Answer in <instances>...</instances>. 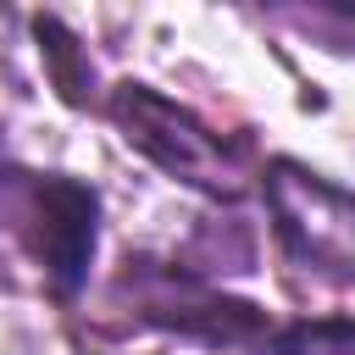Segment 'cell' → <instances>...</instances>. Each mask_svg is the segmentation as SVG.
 I'll return each instance as SVG.
<instances>
[{
  "instance_id": "1",
  "label": "cell",
  "mask_w": 355,
  "mask_h": 355,
  "mask_svg": "<svg viewBox=\"0 0 355 355\" xmlns=\"http://www.w3.org/2000/svg\"><path fill=\"white\" fill-rule=\"evenodd\" d=\"M94 211H100V200L78 178L0 172V227H11L33 250V261L50 272L55 294H72L89 277Z\"/></svg>"
},
{
  "instance_id": "2",
  "label": "cell",
  "mask_w": 355,
  "mask_h": 355,
  "mask_svg": "<svg viewBox=\"0 0 355 355\" xmlns=\"http://www.w3.org/2000/svg\"><path fill=\"white\" fill-rule=\"evenodd\" d=\"M266 211L277 222L283 250L322 272V277H355V194L316 178L300 161H272L261 172Z\"/></svg>"
},
{
  "instance_id": "3",
  "label": "cell",
  "mask_w": 355,
  "mask_h": 355,
  "mask_svg": "<svg viewBox=\"0 0 355 355\" xmlns=\"http://www.w3.org/2000/svg\"><path fill=\"white\" fill-rule=\"evenodd\" d=\"M111 116L122 122L128 144H139L161 172H172V178L216 194V200H233V194H239V178H244V172H239L233 150H227L205 122H194L183 105L161 100V94L144 89V83H116V89H111Z\"/></svg>"
},
{
  "instance_id": "4",
  "label": "cell",
  "mask_w": 355,
  "mask_h": 355,
  "mask_svg": "<svg viewBox=\"0 0 355 355\" xmlns=\"http://www.w3.org/2000/svg\"><path fill=\"white\" fill-rule=\"evenodd\" d=\"M255 355H355V322L322 316V322H294L272 333Z\"/></svg>"
},
{
  "instance_id": "5",
  "label": "cell",
  "mask_w": 355,
  "mask_h": 355,
  "mask_svg": "<svg viewBox=\"0 0 355 355\" xmlns=\"http://www.w3.org/2000/svg\"><path fill=\"white\" fill-rule=\"evenodd\" d=\"M39 50H44V61H50V78H55V89L72 100V105H83L89 94V61H83V50H78V39L55 22V17H39Z\"/></svg>"
}]
</instances>
